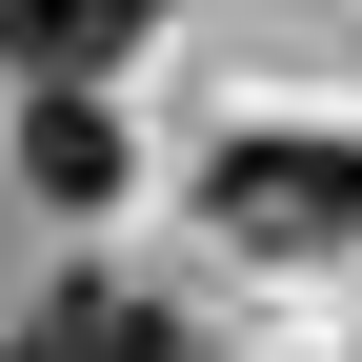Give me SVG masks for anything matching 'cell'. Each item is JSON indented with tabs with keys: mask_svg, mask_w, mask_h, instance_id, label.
Masks as SVG:
<instances>
[{
	"mask_svg": "<svg viewBox=\"0 0 362 362\" xmlns=\"http://www.w3.org/2000/svg\"><path fill=\"white\" fill-rule=\"evenodd\" d=\"M21 181H40V202H121V121L81 101V81H40V101H21Z\"/></svg>",
	"mask_w": 362,
	"mask_h": 362,
	"instance_id": "cell-3",
	"label": "cell"
},
{
	"mask_svg": "<svg viewBox=\"0 0 362 362\" xmlns=\"http://www.w3.org/2000/svg\"><path fill=\"white\" fill-rule=\"evenodd\" d=\"M0 362H181V342H161V302H121V282H61L40 322H0Z\"/></svg>",
	"mask_w": 362,
	"mask_h": 362,
	"instance_id": "cell-1",
	"label": "cell"
},
{
	"mask_svg": "<svg viewBox=\"0 0 362 362\" xmlns=\"http://www.w3.org/2000/svg\"><path fill=\"white\" fill-rule=\"evenodd\" d=\"M141 21H161V0H0V61H21V81H101Z\"/></svg>",
	"mask_w": 362,
	"mask_h": 362,
	"instance_id": "cell-2",
	"label": "cell"
}]
</instances>
